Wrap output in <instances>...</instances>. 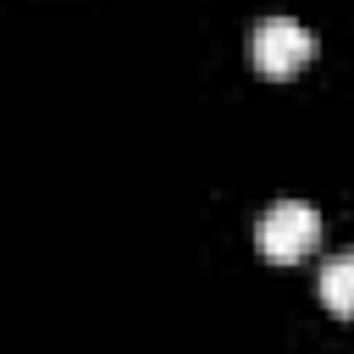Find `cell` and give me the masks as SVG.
<instances>
[{
  "mask_svg": "<svg viewBox=\"0 0 354 354\" xmlns=\"http://www.w3.org/2000/svg\"><path fill=\"white\" fill-rule=\"evenodd\" d=\"M321 243V210L304 199H277L254 216V249L266 260H304Z\"/></svg>",
  "mask_w": 354,
  "mask_h": 354,
  "instance_id": "1",
  "label": "cell"
},
{
  "mask_svg": "<svg viewBox=\"0 0 354 354\" xmlns=\"http://www.w3.org/2000/svg\"><path fill=\"white\" fill-rule=\"evenodd\" d=\"M249 61L260 77H293L299 66L315 61V33L299 28L293 17H260L249 33Z\"/></svg>",
  "mask_w": 354,
  "mask_h": 354,
  "instance_id": "2",
  "label": "cell"
},
{
  "mask_svg": "<svg viewBox=\"0 0 354 354\" xmlns=\"http://www.w3.org/2000/svg\"><path fill=\"white\" fill-rule=\"evenodd\" d=\"M315 288H321V304H326L337 321H354V249L326 254V266H321Z\"/></svg>",
  "mask_w": 354,
  "mask_h": 354,
  "instance_id": "3",
  "label": "cell"
}]
</instances>
